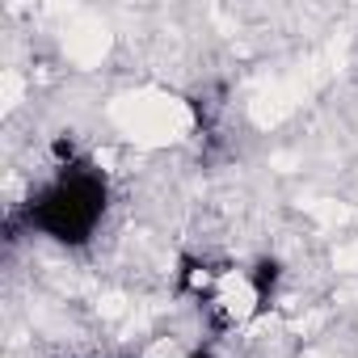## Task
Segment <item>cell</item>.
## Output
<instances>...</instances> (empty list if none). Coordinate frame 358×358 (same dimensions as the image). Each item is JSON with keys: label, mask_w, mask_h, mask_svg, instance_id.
Wrapping results in <instances>:
<instances>
[{"label": "cell", "mask_w": 358, "mask_h": 358, "mask_svg": "<svg viewBox=\"0 0 358 358\" xmlns=\"http://www.w3.org/2000/svg\"><path fill=\"white\" fill-rule=\"evenodd\" d=\"M106 207H110L106 173L93 164H64L26 203V224H30V232L76 249V245L93 241V232L106 220Z\"/></svg>", "instance_id": "cell-1"}]
</instances>
